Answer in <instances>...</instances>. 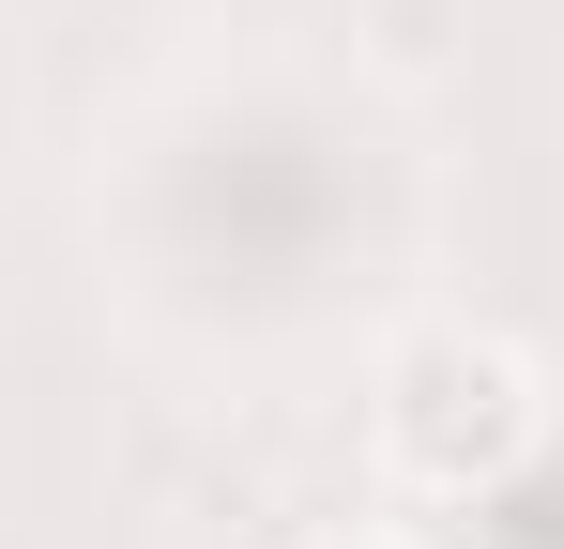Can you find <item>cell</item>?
Segmentation results:
<instances>
[{
	"label": "cell",
	"mask_w": 564,
	"mask_h": 549,
	"mask_svg": "<svg viewBox=\"0 0 564 549\" xmlns=\"http://www.w3.org/2000/svg\"><path fill=\"white\" fill-rule=\"evenodd\" d=\"M321 549H412V535H321Z\"/></svg>",
	"instance_id": "2"
},
{
	"label": "cell",
	"mask_w": 564,
	"mask_h": 549,
	"mask_svg": "<svg viewBox=\"0 0 564 549\" xmlns=\"http://www.w3.org/2000/svg\"><path fill=\"white\" fill-rule=\"evenodd\" d=\"M534 443H550V381H534L519 336L427 321V336H397L381 381H367V458L412 504H488V488H519Z\"/></svg>",
	"instance_id": "1"
}]
</instances>
